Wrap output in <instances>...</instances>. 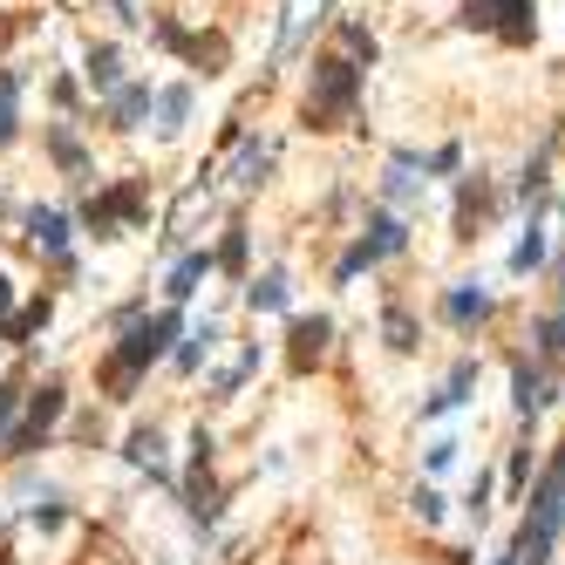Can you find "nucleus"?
I'll return each instance as SVG.
<instances>
[{
    "instance_id": "obj_25",
    "label": "nucleus",
    "mask_w": 565,
    "mask_h": 565,
    "mask_svg": "<svg viewBox=\"0 0 565 565\" xmlns=\"http://www.w3.org/2000/svg\"><path fill=\"white\" fill-rule=\"evenodd\" d=\"M341 41L354 48V55H362V62H375V35L362 28V21H341Z\"/></svg>"
},
{
    "instance_id": "obj_29",
    "label": "nucleus",
    "mask_w": 565,
    "mask_h": 565,
    "mask_svg": "<svg viewBox=\"0 0 565 565\" xmlns=\"http://www.w3.org/2000/svg\"><path fill=\"white\" fill-rule=\"evenodd\" d=\"M218 266H246V233H239V225L225 233V246H218Z\"/></svg>"
},
{
    "instance_id": "obj_5",
    "label": "nucleus",
    "mask_w": 565,
    "mask_h": 565,
    "mask_svg": "<svg viewBox=\"0 0 565 565\" xmlns=\"http://www.w3.org/2000/svg\"><path fill=\"white\" fill-rule=\"evenodd\" d=\"M409 246V233H402V218H389V212H375L368 218V239H354L348 246V260L334 266V279H354L362 266H375V260H389V252H402Z\"/></svg>"
},
{
    "instance_id": "obj_37",
    "label": "nucleus",
    "mask_w": 565,
    "mask_h": 565,
    "mask_svg": "<svg viewBox=\"0 0 565 565\" xmlns=\"http://www.w3.org/2000/svg\"><path fill=\"white\" fill-rule=\"evenodd\" d=\"M552 470H558V477H565V443H558V456H552Z\"/></svg>"
},
{
    "instance_id": "obj_1",
    "label": "nucleus",
    "mask_w": 565,
    "mask_h": 565,
    "mask_svg": "<svg viewBox=\"0 0 565 565\" xmlns=\"http://www.w3.org/2000/svg\"><path fill=\"white\" fill-rule=\"evenodd\" d=\"M525 491H531V511H525V531H518V545H511V558L518 565H552V545L565 531V477L545 470L538 484H525Z\"/></svg>"
},
{
    "instance_id": "obj_28",
    "label": "nucleus",
    "mask_w": 565,
    "mask_h": 565,
    "mask_svg": "<svg viewBox=\"0 0 565 565\" xmlns=\"http://www.w3.org/2000/svg\"><path fill=\"white\" fill-rule=\"evenodd\" d=\"M41 321H48V300H35V306H28V314H21V321L8 327V341H28V334H35Z\"/></svg>"
},
{
    "instance_id": "obj_15",
    "label": "nucleus",
    "mask_w": 565,
    "mask_h": 565,
    "mask_svg": "<svg viewBox=\"0 0 565 565\" xmlns=\"http://www.w3.org/2000/svg\"><path fill=\"white\" fill-rule=\"evenodd\" d=\"M531 348L545 354V362H565V314H545L531 327Z\"/></svg>"
},
{
    "instance_id": "obj_12",
    "label": "nucleus",
    "mask_w": 565,
    "mask_h": 565,
    "mask_svg": "<svg viewBox=\"0 0 565 565\" xmlns=\"http://www.w3.org/2000/svg\"><path fill=\"white\" fill-rule=\"evenodd\" d=\"M28 233H35V246H41V252L68 260V218H62V212H35V218H28Z\"/></svg>"
},
{
    "instance_id": "obj_17",
    "label": "nucleus",
    "mask_w": 565,
    "mask_h": 565,
    "mask_svg": "<svg viewBox=\"0 0 565 565\" xmlns=\"http://www.w3.org/2000/svg\"><path fill=\"white\" fill-rule=\"evenodd\" d=\"M158 116H164V123H158V130H164V137H177V130H185V116H191V89H164V102H158Z\"/></svg>"
},
{
    "instance_id": "obj_36",
    "label": "nucleus",
    "mask_w": 565,
    "mask_h": 565,
    "mask_svg": "<svg viewBox=\"0 0 565 565\" xmlns=\"http://www.w3.org/2000/svg\"><path fill=\"white\" fill-rule=\"evenodd\" d=\"M8 306H14V287H8V273H0V321H8Z\"/></svg>"
},
{
    "instance_id": "obj_26",
    "label": "nucleus",
    "mask_w": 565,
    "mask_h": 565,
    "mask_svg": "<svg viewBox=\"0 0 565 565\" xmlns=\"http://www.w3.org/2000/svg\"><path fill=\"white\" fill-rule=\"evenodd\" d=\"M409 511H416V518H423V525H443V498H436V491H429V484H423V491H416V498H409Z\"/></svg>"
},
{
    "instance_id": "obj_4",
    "label": "nucleus",
    "mask_w": 565,
    "mask_h": 565,
    "mask_svg": "<svg viewBox=\"0 0 565 565\" xmlns=\"http://www.w3.org/2000/svg\"><path fill=\"white\" fill-rule=\"evenodd\" d=\"M354 89H362V75H354L348 62H314V89H306V116H314L321 123V130H327V123L334 116H341L348 110V102H354Z\"/></svg>"
},
{
    "instance_id": "obj_38",
    "label": "nucleus",
    "mask_w": 565,
    "mask_h": 565,
    "mask_svg": "<svg viewBox=\"0 0 565 565\" xmlns=\"http://www.w3.org/2000/svg\"><path fill=\"white\" fill-rule=\"evenodd\" d=\"M498 565H518V558H511V552H504V558H498Z\"/></svg>"
},
{
    "instance_id": "obj_22",
    "label": "nucleus",
    "mask_w": 565,
    "mask_h": 565,
    "mask_svg": "<svg viewBox=\"0 0 565 565\" xmlns=\"http://www.w3.org/2000/svg\"><path fill=\"white\" fill-rule=\"evenodd\" d=\"M381 334H389V348H395V354H409V348H416V321H409L402 306H389V321H381Z\"/></svg>"
},
{
    "instance_id": "obj_27",
    "label": "nucleus",
    "mask_w": 565,
    "mask_h": 565,
    "mask_svg": "<svg viewBox=\"0 0 565 565\" xmlns=\"http://www.w3.org/2000/svg\"><path fill=\"white\" fill-rule=\"evenodd\" d=\"M14 137V75H0V143Z\"/></svg>"
},
{
    "instance_id": "obj_10",
    "label": "nucleus",
    "mask_w": 565,
    "mask_h": 565,
    "mask_svg": "<svg viewBox=\"0 0 565 565\" xmlns=\"http://www.w3.org/2000/svg\"><path fill=\"white\" fill-rule=\"evenodd\" d=\"M491 212H498V191L484 185V177H470V185H464V198H456V233H464V239H477V218H491Z\"/></svg>"
},
{
    "instance_id": "obj_24",
    "label": "nucleus",
    "mask_w": 565,
    "mask_h": 565,
    "mask_svg": "<svg viewBox=\"0 0 565 565\" xmlns=\"http://www.w3.org/2000/svg\"><path fill=\"white\" fill-rule=\"evenodd\" d=\"M212 341H218V327H204V334H191V348H177V368H198L204 354H212Z\"/></svg>"
},
{
    "instance_id": "obj_3",
    "label": "nucleus",
    "mask_w": 565,
    "mask_h": 565,
    "mask_svg": "<svg viewBox=\"0 0 565 565\" xmlns=\"http://www.w3.org/2000/svg\"><path fill=\"white\" fill-rule=\"evenodd\" d=\"M464 28H484L511 48H525L538 35V8L531 0H464Z\"/></svg>"
},
{
    "instance_id": "obj_13",
    "label": "nucleus",
    "mask_w": 565,
    "mask_h": 565,
    "mask_svg": "<svg viewBox=\"0 0 565 565\" xmlns=\"http://www.w3.org/2000/svg\"><path fill=\"white\" fill-rule=\"evenodd\" d=\"M212 273V252H185L177 260V273H171V300H185V293H198V279Z\"/></svg>"
},
{
    "instance_id": "obj_18",
    "label": "nucleus",
    "mask_w": 565,
    "mask_h": 565,
    "mask_svg": "<svg viewBox=\"0 0 565 565\" xmlns=\"http://www.w3.org/2000/svg\"><path fill=\"white\" fill-rule=\"evenodd\" d=\"M143 110H150V89H143V83H130V89H116V102H110V116L123 123V130H130V123H137Z\"/></svg>"
},
{
    "instance_id": "obj_16",
    "label": "nucleus",
    "mask_w": 565,
    "mask_h": 565,
    "mask_svg": "<svg viewBox=\"0 0 565 565\" xmlns=\"http://www.w3.org/2000/svg\"><path fill=\"white\" fill-rule=\"evenodd\" d=\"M246 300H252V314H279V306H287V279H279V273L252 279V287H246Z\"/></svg>"
},
{
    "instance_id": "obj_21",
    "label": "nucleus",
    "mask_w": 565,
    "mask_h": 565,
    "mask_svg": "<svg viewBox=\"0 0 565 565\" xmlns=\"http://www.w3.org/2000/svg\"><path fill=\"white\" fill-rule=\"evenodd\" d=\"M89 83L96 89H116L123 83V55H116V48H96V55H89Z\"/></svg>"
},
{
    "instance_id": "obj_33",
    "label": "nucleus",
    "mask_w": 565,
    "mask_h": 565,
    "mask_svg": "<svg viewBox=\"0 0 565 565\" xmlns=\"http://www.w3.org/2000/svg\"><path fill=\"white\" fill-rule=\"evenodd\" d=\"M55 158H62V164H68V171H75V164H83V143H75V137H68V130H55Z\"/></svg>"
},
{
    "instance_id": "obj_11",
    "label": "nucleus",
    "mask_w": 565,
    "mask_h": 565,
    "mask_svg": "<svg viewBox=\"0 0 565 565\" xmlns=\"http://www.w3.org/2000/svg\"><path fill=\"white\" fill-rule=\"evenodd\" d=\"M443 321H450V327L491 321V293H477V287H450V293H443Z\"/></svg>"
},
{
    "instance_id": "obj_19",
    "label": "nucleus",
    "mask_w": 565,
    "mask_h": 565,
    "mask_svg": "<svg viewBox=\"0 0 565 565\" xmlns=\"http://www.w3.org/2000/svg\"><path fill=\"white\" fill-rule=\"evenodd\" d=\"M130 464L164 470V436H158V429H137V436H130Z\"/></svg>"
},
{
    "instance_id": "obj_14",
    "label": "nucleus",
    "mask_w": 565,
    "mask_h": 565,
    "mask_svg": "<svg viewBox=\"0 0 565 565\" xmlns=\"http://www.w3.org/2000/svg\"><path fill=\"white\" fill-rule=\"evenodd\" d=\"M327 334H334V327H327L321 314H314V321H300V327H293V362H300V368H306V362H314V354L327 348Z\"/></svg>"
},
{
    "instance_id": "obj_35",
    "label": "nucleus",
    "mask_w": 565,
    "mask_h": 565,
    "mask_svg": "<svg viewBox=\"0 0 565 565\" xmlns=\"http://www.w3.org/2000/svg\"><path fill=\"white\" fill-rule=\"evenodd\" d=\"M14 402H21V389L8 381V389H0V429H8V416H14Z\"/></svg>"
},
{
    "instance_id": "obj_9",
    "label": "nucleus",
    "mask_w": 565,
    "mask_h": 565,
    "mask_svg": "<svg viewBox=\"0 0 565 565\" xmlns=\"http://www.w3.org/2000/svg\"><path fill=\"white\" fill-rule=\"evenodd\" d=\"M470 389H477V362H456V368H450V381L423 402V416H450V409H464V402H470Z\"/></svg>"
},
{
    "instance_id": "obj_23",
    "label": "nucleus",
    "mask_w": 565,
    "mask_h": 565,
    "mask_svg": "<svg viewBox=\"0 0 565 565\" xmlns=\"http://www.w3.org/2000/svg\"><path fill=\"white\" fill-rule=\"evenodd\" d=\"M381 191H389V198H395V204H409V198H416V191H423V185H416V177H409V164H395V171H389V177H381Z\"/></svg>"
},
{
    "instance_id": "obj_39",
    "label": "nucleus",
    "mask_w": 565,
    "mask_h": 565,
    "mask_svg": "<svg viewBox=\"0 0 565 565\" xmlns=\"http://www.w3.org/2000/svg\"><path fill=\"white\" fill-rule=\"evenodd\" d=\"M558 212H565V204H558Z\"/></svg>"
},
{
    "instance_id": "obj_2",
    "label": "nucleus",
    "mask_w": 565,
    "mask_h": 565,
    "mask_svg": "<svg viewBox=\"0 0 565 565\" xmlns=\"http://www.w3.org/2000/svg\"><path fill=\"white\" fill-rule=\"evenodd\" d=\"M177 327H185V321H177V314H150V321H130V334H123V348L110 354V389L123 395V389H130V381L150 368V362H158V354L177 341Z\"/></svg>"
},
{
    "instance_id": "obj_34",
    "label": "nucleus",
    "mask_w": 565,
    "mask_h": 565,
    "mask_svg": "<svg viewBox=\"0 0 565 565\" xmlns=\"http://www.w3.org/2000/svg\"><path fill=\"white\" fill-rule=\"evenodd\" d=\"M456 164H464V150H456V143H443V150L429 158V171H456Z\"/></svg>"
},
{
    "instance_id": "obj_20",
    "label": "nucleus",
    "mask_w": 565,
    "mask_h": 565,
    "mask_svg": "<svg viewBox=\"0 0 565 565\" xmlns=\"http://www.w3.org/2000/svg\"><path fill=\"white\" fill-rule=\"evenodd\" d=\"M531 266H545V233H538V225L511 246V273H531Z\"/></svg>"
},
{
    "instance_id": "obj_31",
    "label": "nucleus",
    "mask_w": 565,
    "mask_h": 565,
    "mask_svg": "<svg viewBox=\"0 0 565 565\" xmlns=\"http://www.w3.org/2000/svg\"><path fill=\"white\" fill-rule=\"evenodd\" d=\"M456 450H464L456 436H443V443H429V470H450V464H456Z\"/></svg>"
},
{
    "instance_id": "obj_6",
    "label": "nucleus",
    "mask_w": 565,
    "mask_h": 565,
    "mask_svg": "<svg viewBox=\"0 0 565 565\" xmlns=\"http://www.w3.org/2000/svg\"><path fill=\"white\" fill-rule=\"evenodd\" d=\"M137 212H143V185H116V191H102V198L89 204V233L110 239L116 225H130Z\"/></svg>"
},
{
    "instance_id": "obj_32",
    "label": "nucleus",
    "mask_w": 565,
    "mask_h": 565,
    "mask_svg": "<svg viewBox=\"0 0 565 565\" xmlns=\"http://www.w3.org/2000/svg\"><path fill=\"white\" fill-rule=\"evenodd\" d=\"M531 484V443H518V456H511V491H525Z\"/></svg>"
},
{
    "instance_id": "obj_30",
    "label": "nucleus",
    "mask_w": 565,
    "mask_h": 565,
    "mask_svg": "<svg viewBox=\"0 0 565 565\" xmlns=\"http://www.w3.org/2000/svg\"><path fill=\"white\" fill-rule=\"evenodd\" d=\"M464 511H470V518L484 525V511H491V477H477V484H470V498H464Z\"/></svg>"
},
{
    "instance_id": "obj_7",
    "label": "nucleus",
    "mask_w": 565,
    "mask_h": 565,
    "mask_svg": "<svg viewBox=\"0 0 565 565\" xmlns=\"http://www.w3.org/2000/svg\"><path fill=\"white\" fill-rule=\"evenodd\" d=\"M511 402H518L525 416H538V409L552 402V375L538 368V362H518V368H511Z\"/></svg>"
},
{
    "instance_id": "obj_8",
    "label": "nucleus",
    "mask_w": 565,
    "mask_h": 565,
    "mask_svg": "<svg viewBox=\"0 0 565 565\" xmlns=\"http://www.w3.org/2000/svg\"><path fill=\"white\" fill-rule=\"evenodd\" d=\"M55 416H62V389H41V395L28 402V423H21V429L8 436V443H14V450H35L41 436H48V423H55Z\"/></svg>"
}]
</instances>
